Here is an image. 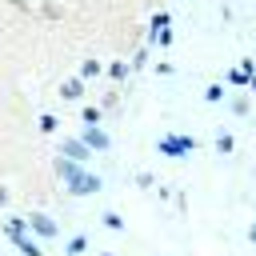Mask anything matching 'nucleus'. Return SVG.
<instances>
[{
  "mask_svg": "<svg viewBox=\"0 0 256 256\" xmlns=\"http://www.w3.org/2000/svg\"><path fill=\"white\" fill-rule=\"evenodd\" d=\"M52 168H56V176H64L68 192H76V196H92V192H100V184H104L96 172H88L84 164H72V160H64V156H60Z\"/></svg>",
  "mask_w": 256,
  "mask_h": 256,
  "instance_id": "f257e3e1",
  "label": "nucleus"
},
{
  "mask_svg": "<svg viewBox=\"0 0 256 256\" xmlns=\"http://www.w3.org/2000/svg\"><path fill=\"white\" fill-rule=\"evenodd\" d=\"M4 232H8V240H12L24 256H44V248L36 244V236H28V220L12 216V220H4Z\"/></svg>",
  "mask_w": 256,
  "mask_h": 256,
  "instance_id": "f03ea898",
  "label": "nucleus"
},
{
  "mask_svg": "<svg viewBox=\"0 0 256 256\" xmlns=\"http://www.w3.org/2000/svg\"><path fill=\"white\" fill-rule=\"evenodd\" d=\"M164 156H172V160H184V156H192L196 152V140L192 136H184V132H168V136H160V144H156Z\"/></svg>",
  "mask_w": 256,
  "mask_h": 256,
  "instance_id": "7ed1b4c3",
  "label": "nucleus"
},
{
  "mask_svg": "<svg viewBox=\"0 0 256 256\" xmlns=\"http://www.w3.org/2000/svg\"><path fill=\"white\" fill-rule=\"evenodd\" d=\"M28 228H32L40 240H52V236H60V224H56L52 216H44V212H32V216H28Z\"/></svg>",
  "mask_w": 256,
  "mask_h": 256,
  "instance_id": "20e7f679",
  "label": "nucleus"
},
{
  "mask_svg": "<svg viewBox=\"0 0 256 256\" xmlns=\"http://www.w3.org/2000/svg\"><path fill=\"white\" fill-rule=\"evenodd\" d=\"M60 156H64V160H72V164H84V160L92 156V148H88L80 136H72V140H64V144H60Z\"/></svg>",
  "mask_w": 256,
  "mask_h": 256,
  "instance_id": "39448f33",
  "label": "nucleus"
},
{
  "mask_svg": "<svg viewBox=\"0 0 256 256\" xmlns=\"http://www.w3.org/2000/svg\"><path fill=\"white\" fill-rule=\"evenodd\" d=\"M80 140H84V144H88L92 152H100V148H108V144H112L104 128H84V132H80Z\"/></svg>",
  "mask_w": 256,
  "mask_h": 256,
  "instance_id": "423d86ee",
  "label": "nucleus"
},
{
  "mask_svg": "<svg viewBox=\"0 0 256 256\" xmlns=\"http://www.w3.org/2000/svg\"><path fill=\"white\" fill-rule=\"evenodd\" d=\"M80 96H84V80L80 76H72V80L60 84V100H80Z\"/></svg>",
  "mask_w": 256,
  "mask_h": 256,
  "instance_id": "0eeeda50",
  "label": "nucleus"
},
{
  "mask_svg": "<svg viewBox=\"0 0 256 256\" xmlns=\"http://www.w3.org/2000/svg\"><path fill=\"white\" fill-rule=\"evenodd\" d=\"M64 252H68V256H84V252H88V236H84V232H76V236L64 244Z\"/></svg>",
  "mask_w": 256,
  "mask_h": 256,
  "instance_id": "6e6552de",
  "label": "nucleus"
},
{
  "mask_svg": "<svg viewBox=\"0 0 256 256\" xmlns=\"http://www.w3.org/2000/svg\"><path fill=\"white\" fill-rule=\"evenodd\" d=\"M252 76H256V72H244V68H232V72H228V84H236V88H244V84H252Z\"/></svg>",
  "mask_w": 256,
  "mask_h": 256,
  "instance_id": "1a4fd4ad",
  "label": "nucleus"
},
{
  "mask_svg": "<svg viewBox=\"0 0 256 256\" xmlns=\"http://www.w3.org/2000/svg\"><path fill=\"white\" fill-rule=\"evenodd\" d=\"M100 224H104V228H112V232H120V228H124V216H120V212H104V216H100Z\"/></svg>",
  "mask_w": 256,
  "mask_h": 256,
  "instance_id": "9d476101",
  "label": "nucleus"
},
{
  "mask_svg": "<svg viewBox=\"0 0 256 256\" xmlns=\"http://www.w3.org/2000/svg\"><path fill=\"white\" fill-rule=\"evenodd\" d=\"M96 72H104L100 60H84V64H80V80H88V76H96Z\"/></svg>",
  "mask_w": 256,
  "mask_h": 256,
  "instance_id": "9b49d317",
  "label": "nucleus"
},
{
  "mask_svg": "<svg viewBox=\"0 0 256 256\" xmlns=\"http://www.w3.org/2000/svg\"><path fill=\"white\" fill-rule=\"evenodd\" d=\"M204 100H208V104L224 100V84H208V88H204Z\"/></svg>",
  "mask_w": 256,
  "mask_h": 256,
  "instance_id": "f8f14e48",
  "label": "nucleus"
},
{
  "mask_svg": "<svg viewBox=\"0 0 256 256\" xmlns=\"http://www.w3.org/2000/svg\"><path fill=\"white\" fill-rule=\"evenodd\" d=\"M108 76H112V80H124V76H128V64L112 60V64H108Z\"/></svg>",
  "mask_w": 256,
  "mask_h": 256,
  "instance_id": "ddd939ff",
  "label": "nucleus"
},
{
  "mask_svg": "<svg viewBox=\"0 0 256 256\" xmlns=\"http://www.w3.org/2000/svg\"><path fill=\"white\" fill-rule=\"evenodd\" d=\"M80 116H84V124H88V128H96V124H100V108H84Z\"/></svg>",
  "mask_w": 256,
  "mask_h": 256,
  "instance_id": "4468645a",
  "label": "nucleus"
},
{
  "mask_svg": "<svg viewBox=\"0 0 256 256\" xmlns=\"http://www.w3.org/2000/svg\"><path fill=\"white\" fill-rule=\"evenodd\" d=\"M56 124H60V120H56L52 112H44V116H40V132H56Z\"/></svg>",
  "mask_w": 256,
  "mask_h": 256,
  "instance_id": "2eb2a0df",
  "label": "nucleus"
},
{
  "mask_svg": "<svg viewBox=\"0 0 256 256\" xmlns=\"http://www.w3.org/2000/svg\"><path fill=\"white\" fill-rule=\"evenodd\" d=\"M216 152H224V156L232 152V136H228V132H220V136H216Z\"/></svg>",
  "mask_w": 256,
  "mask_h": 256,
  "instance_id": "dca6fc26",
  "label": "nucleus"
},
{
  "mask_svg": "<svg viewBox=\"0 0 256 256\" xmlns=\"http://www.w3.org/2000/svg\"><path fill=\"white\" fill-rule=\"evenodd\" d=\"M160 28H168V12H156V16H152V36H156Z\"/></svg>",
  "mask_w": 256,
  "mask_h": 256,
  "instance_id": "f3484780",
  "label": "nucleus"
},
{
  "mask_svg": "<svg viewBox=\"0 0 256 256\" xmlns=\"http://www.w3.org/2000/svg\"><path fill=\"white\" fill-rule=\"evenodd\" d=\"M232 112H236V116H248V100L236 96V100H232Z\"/></svg>",
  "mask_w": 256,
  "mask_h": 256,
  "instance_id": "a211bd4d",
  "label": "nucleus"
},
{
  "mask_svg": "<svg viewBox=\"0 0 256 256\" xmlns=\"http://www.w3.org/2000/svg\"><path fill=\"white\" fill-rule=\"evenodd\" d=\"M0 204H8V188L4 184H0Z\"/></svg>",
  "mask_w": 256,
  "mask_h": 256,
  "instance_id": "6ab92c4d",
  "label": "nucleus"
},
{
  "mask_svg": "<svg viewBox=\"0 0 256 256\" xmlns=\"http://www.w3.org/2000/svg\"><path fill=\"white\" fill-rule=\"evenodd\" d=\"M248 240H252V244H256V224H252V228H248Z\"/></svg>",
  "mask_w": 256,
  "mask_h": 256,
  "instance_id": "aec40b11",
  "label": "nucleus"
},
{
  "mask_svg": "<svg viewBox=\"0 0 256 256\" xmlns=\"http://www.w3.org/2000/svg\"><path fill=\"white\" fill-rule=\"evenodd\" d=\"M248 88H252V92H256V76H252V84H248Z\"/></svg>",
  "mask_w": 256,
  "mask_h": 256,
  "instance_id": "412c9836",
  "label": "nucleus"
}]
</instances>
